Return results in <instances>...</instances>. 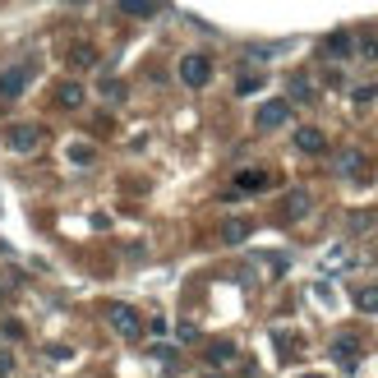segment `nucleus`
<instances>
[{
	"mask_svg": "<svg viewBox=\"0 0 378 378\" xmlns=\"http://www.w3.org/2000/svg\"><path fill=\"white\" fill-rule=\"evenodd\" d=\"M0 304H5V286H0Z\"/></svg>",
	"mask_w": 378,
	"mask_h": 378,
	"instance_id": "31",
	"label": "nucleus"
},
{
	"mask_svg": "<svg viewBox=\"0 0 378 378\" xmlns=\"http://www.w3.org/2000/svg\"><path fill=\"white\" fill-rule=\"evenodd\" d=\"M378 97V88H374V83H365V88H356V102H360V106H365V102H374Z\"/></svg>",
	"mask_w": 378,
	"mask_h": 378,
	"instance_id": "28",
	"label": "nucleus"
},
{
	"mask_svg": "<svg viewBox=\"0 0 378 378\" xmlns=\"http://www.w3.org/2000/svg\"><path fill=\"white\" fill-rule=\"evenodd\" d=\"M0 337H5V342H19V337H23V323L5 318V323H0Z\"/></svg>",
	"mask_w": 378,
	"mask_h": 378,
	"instance_id": "24",
	"label": "nucleus"
},
{
	"mask_svg": "<svg viewBox=\"0 0 378 378\" xmlns=\"http://www.w3.org/2000/svg\"><path fill=\"white\" fill-rule=\"evenodd\" d=\"M102 97L120 102V97H125V83H120V78H102Z\"/></svg>",
	"mask_w": 378,
	"mask_h": 378,
	"instance_id": "22",
	"label": "nucleus"
},
{
	"mask_svg": "<svg viewBox=\"0 0 378 378\" xmlns=\"http://www.w3.org/2000/svg\"><path fill=\"white\" fill-rule=\"evenodd\" d=\"M290 120V102L286 97H272V102H263V106H258V115H254V125L258 130H281V125Z\"/></svg>",
	"mask_w": 378,
	"mask_h": 378,
	"instance_id": "6",
	"label": "nucleus"
},
{
	"mask_svg": "<svg viewBox=\"0 0 378 378\" xmlns=\"http://www.w3.org/2000/svg\"><path fill=\"white\" fill-rule=\"evenodd\" d=\"M69 157H74L78 167H88V162H92V148H88V144H74V148H69Z\"/></svg>",
	"mask_w": 378,
	"mask_h": 378,
	"instance_id": "25",
	"label": "nucleus"
},
{
	"mask_svg": "<svg viewBox=\"0 0 378 378\" xmlns=\"http://www.w3.org/2000/svg\"><path fill=\"white\" fill-rule=\"evenodd\" d=\"M180 83H185V88H208L212 83V60L203 56V51H189V56L180 60Z\"/></svg>",
	"mask_w": 378,
	"mask_h": 378,
	"instance_id": "4",
	"label": "nucleus"
},
{
	"mask_svg": "<svg viewBox=\"0 0 378 378\" xmlns=\"http://www.w3.org/2000/svg\"><path fill=\"white\" fill-rule=\"evenodd\" d=\"M263 83H267V74H258V69H254V74L235 78V92H240V97H249V92H258V88H263Z\"/></svg>",
	"mask_w": 378,
	"mask_h": 378,
	"instance_id": "18",
	"label": "nucleus"
},
{
	"mask_svg": "<svg viewBox=\"0 0 378 378\" xmlns=\"http://www.w3.org/2000/svg\"><path fill=\"white\" fill-rule=\"evenodd\" d=\"M0 144L10 148V153H37V148L46 144V130L42 125H5V134H0Z\"/></svg>",
	"mask_w": 378,
	"mask_h": 378,
	"instance_id": "2",
	"label": "nucleus"
},
{
	"mask_svg": "<svg viewBox=\"0 0 378 378\" xmlns=\"http://www.w3.org/2000/svg\"><path fill=\"white\" fill-rule=\"evenodd\" d=\"M351 300H356V309H360V314H378V286H360Z\"/></svg>",
	"mask_w": 378,
	"mask_h": 378,
	"instance_id": "17",
	"label": "nucleus"
},
{
	"mask_svg": "<svg viewBox=\"0 0 378 378\" xmlns=\"http://www.w3.org/2000/svg\"><path fill=\"white\" fill-rule=\"evenodd\" d=\"M23 88H28V65H10V69H0V102L23 97Z\"/></svg>",
	"mask_w": 378,
	"mask_h": 378,
	"instance_id": "8",
	"label": "nucleus"
},
{
	"mask_svg": "<svg viewBox=\"0 0 378 378\" xmlns=\"http://www.w3.org/2000/svg\"><path fill=\"white\" fill-rule=\"evenodd\" d=\"M10 369H14V351H0V378H10Z\"/></svg>",
	"mask_w": 378,
	"mask_h": 378,
	"instance_id": "30",
	"label": "nucleus"
},
{
	"mask_svg": "<svg viewBox=\"0 0 378 378\" xmlns=\"http://www.w3.org/2000/svg\"><path fill=\"white\" fill-rule=\"evenodd\" d=\"M115 5H120V14H134V19H153L162 10V0H115Z\"/></svg>",
	"mask_w": 378,
	"mask_h": 378,
	"instance_id": "15",
	"label": "nucleus"
},
{
	"mask_svg": "<svg viewBox=\"0 0 378 378\" xmlns=\"http://www.w3.org/2000/svg\"><path fill=\"white\" fill-rule=\"evenodd\" d=\"M332 171H337L342 180H351V185H369V176H374L365 148H342V153L332 157Z\"/></svg>",
	"mask_w": 378,
	"mask_h": 378,
	"instance_id": "1",
	"label": "nucleus"
},
{
	"mask_svg": "<svg viewBox=\"0 0 378 378\" xmlns=\"http://www.w3.org/2000/svg\"><path fill=\"white\" fill-rule=\"evenodd\" d=\"M356 51H360V56H365V60H378V42H374V37H365V42H356Z\"/></svg>",
	"mask_w": 378,
	"mask_h": 378,
	"instance_id": "26",
	"label": "nucleus"
},
{
	"mask_svg": "<svg viewBox=\"0 0 378 378\" xmlns=\"http://www.w3.org/2000/svg\"><path fill=\"white\" fill-rule=\"evenodd\" d=\"M106 323H111V332L125 337V342L144 337V318H139V309H130V304H120V300L106 304Z\"/></svg>",
	"mask_w": 378,
	"mask_h": 378,
	"instance_id": "3",
	"label": "nucleus"
},
{
	"mask_svg": "<svg viewBox=\"0 0 378 378\" xmlns=\"http://www.w3.org/2000/svg\"><path fill=\"white\" fill-rule=\"evenodd\" d=\"M83 102H88V92H83V83H74V78L56 88V106H65V111H78Z\"/></svg>",
	"mask_w": 378,
	"mask_h": 378,
	"instance_id": "10",
	"label": "nucleus"
},
{
	"mask_svg": "<svg viewBox=\"0 0 378 378\" xmlns=\"http://www.w3.org/2000/svg\"><path fill=\"white\" fill-rule=\"evenodd\" d=\"M281 51V42H267V46H245V56L249 60H267V56H277Z\"/></svg>",
	"mask_w": 378,
	"mask_h": 378,
	"instance_id": "21",
	"label": "nucleus"
},
{
	"mask_svg": "<svg viewBox=\"0 0 378 378\" xmlns=\"http://www.w3.org/2000/svg\"><path fill=\"white\" fill-rule=\"evenodd\" d=\"M318 97V88H314L304 74H290V83H286V102H314Z\"/></svg>",
	"mask_w": 378,
	"mask_h": 378,
	"instance_id": "13",
	"label": "nucleus"
},
{
	"mask_svg": "<svg viewBox=\"0 0 378 378\" xmlns=\"http://www.w3.org/2000/svg\"><path fill=\"white\" fill-rule=\"evenodd\" d=\"M290 144L300 148V153H309V157L328 153V139H323V130H314V125H300V130L290 134Z\"/></svg>",
	"mask_w": 378,
	"mask_h": 378,
	"instance_id": "9",
	"label": "nucleus"
},
{
	"mask_svg": "<svg viewBox=\"0 0 378 378\" xmlns=\"http://www.w3.org/2000/svg\"><path fill=\"white\" fill-rule=\"evenodd\" d=\"M309 212H314V194L304 185H295L286 199H281V217H286V222H304Z\"/></svg>",
	"mask_w": 378,
	"mask_h": 378,
	"instance_id": "7",
	"label": "nucleus"
},
{
	"mask_svg": "<svg viewBox=\"0 0 378 378\" xmlns=\"http://www.w3.org/2000/svg\"><path fill=\"white\" fill-rule=\"evenodd\" d=\"M369 222H374L369 212H356V217H351V231H369Z\"/></svg>",
	"mask_w": 378,
	"mask_h": 378,
	"instance_id": "29",
	"label": "nucleus"
},
{
	"mask_svg": "<svg viewBox=\"0 0 378 378\" xmlns=\"http://www.w3.org/2000/svg\"><path fill=\"white\" fill-rule=\"evenodd\" d=\"M148 356H153V360H162V365H171L167 374H176V365H180V356H176V351H171V346H153Z\"/></svg>",
	"mask_w": 378,
	"mask_h": 378,
	"instance_id": "19",
	"label": "nucleus"
},
{
	"mask_svg": "<svg viewBox=\"0 0 378 378\" xmlns=\"http://www.w3.org/2000/svg\"><path fill=\"white\" fill-rule=\"evenodd\" d=\"M249 235H254V222H249V217H231V222L222 226L226 245H240V240H249Z\"/></svg>",
	"mask_w": 378,
	"mask_h": 378,
	"instance_id": "12",
	"label": "nucleus"
},
{
	"mask_svg": "<svg viewBox=\"0 0 378 378\" xmlns=\"http://www.w3.org/2000/svg\"><path fill=\"white\" fill-rule=\"evenodd\" d=\"M231 356H235L231 342H212V346H208V360H212V365H222V360H231Z\"/></svg>",
	"mask_w": 378,
	"mask_h": 378,
	"instance_id": "20",
	"label": "nucleus"
},
{
	"mask_svg": "<svg viewBox=\"0 0 378 378\" xmlns=\"http://www.w3.org/2000/svg\"><path fill=\"white\" fill-rule=\"evenodd\" d=\"M323 51H328V56H337V60H346L351 51H356V42H351V33H332L328 42H323Z\"/></svg>",
	"mask_w": 378,
	"mask_h": 378,
	"instance_id": "16",
	"label": "nucleus"
},
{
	"mask_svg": "<svg viewBox=\"0 0 378 378\" xmlns=\"http://www.w3.org/2000/svg\"><path fill=\"white\" fill-rule=\"evenodd\" d=\"M69 65H74V69H92V65H97V46H92V42H74V46H69Z\"/></svg>",
	"mask_w": 378,
	"mask_h": 378,
	"instance_id": "14",
	"label": "nucleus"
},
{
	"mask_svg": "<svg viewBox=\"0 0 378 378\" xmlns=\"http://www.w3.org/2000/svg\"><path fill=\"white\" fill-rule=\"evenodd\" d=\"M231 185H235L231 194H263V189L277 185V176H272V171H263V167H249V171H240Z\"/></svg>",
	"mask_w": 378,
	"mask_h": 378,
	"instance_id": "5",
	"label": "nucleus"
},
{
	"mask_svg": "<svg viewBox=\"0 0 378 378\" xmlns=\"http://www.w3.org/2000/svg\"><path fill=\"white\" fill-rule=\"evenodd\" d=\"M176 337H180V342H199V328H194V323H180Z\"/></svg>",
	"mask_w": 378,
	"mask_h": 378,
	"instance_id": "27",
	"label": "nucleus"
},
{
	"mask_svg": "<svg viewBox=\"0 0 378 378\" xmlns=\"http://www.w3.org/2000/svg\"><path fill=\"white\" fill-rule=\"evenodd\" d=\"M332 360H337V365H346V369H351V365H356V360H360V342H356V337H337V342H332Z\"/></svg>",
	"mask_w": 378,
	"mask_h": 378,
	"instance_id": "11",
	"label": "nucleus"
},
{
	"mask_svg": "<svg viewBox=\"0 0 378 378\" xmlns=\"http://www.w3.org/2000/svg\"><path fill=\"white\" fill-rule=\"evenodd\" d=\"M272 342H277L281 356H295V351H300V342H295V337H286V332H272Z\"/></svg>",
	"mask_w": 378,
	"mask_h": 378,
	"instance_id": "23",
	"label": "nucleus"
},
{
	"mask_svg": "<svg viewBox=\"0 0 378 378\" xmlns=\"http://www.w3.org/2000/svg\"><path fill=\"white\" fill-rule=\"evenodd\" d=\"M304 378H323V374H304Z\"/></svg>",
	"mask_w": 378,
	"mask_h": 378,
	"instance_id": "32",
	"label": "nucleus"
}]
</instances>
